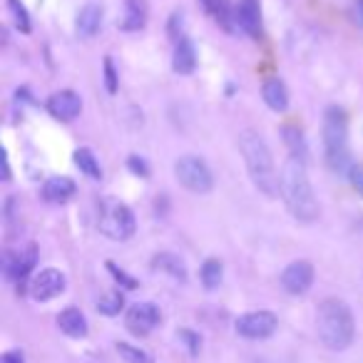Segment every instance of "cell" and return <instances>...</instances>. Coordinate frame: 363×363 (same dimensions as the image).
<instances>
[{
    "label": "cell",
    "mask_w": 363,
    "mask_h": 363,
    "mask_svg": "<svg viewBox=\"0 0 363 363\" xmlns=\"http://www.w3.org/2000/svg\"><path fill=\"white\" fill-rule=\"evenodd\" d=\"M279 189H281V199L286 204V209L291 212V217L296 222L311 224L318 217V202L313 194L311 182L306 174V164L298 157H289L281 167L279 174Z\"/></svg>",
    "instance_id": "6da1fadb"
},
{
    "label": "cell",
    "mask_w": 363,
    "mask_h": 363,
    "mask_svg": "<svg viewBox=\"0 0 363 363\" xmlns=\"http://www.w3.org/2000/svg\"><path fill=\"white\" fill-rule=\"evenodd\" d=\"M239 150H242L247 169L252 174V182L257 184V189L267 194V197H274L279 192V174L264 137L254 130H244L239 135Z\"/></svg>",
    "instance_id": "7a4b0ae2"
},
{
    "label": "cell",
    "mask_w": 363,
    "mask_h": 363,
    "mask_svg": "<svg viewBox=\"0 0 363 363\" xmlns=\"http://www.w3.org/2000/svg\"><path fill=\"white\" fill-rule=\"evenodd\" d=\"M316 331L321 343L326 348H331V351L348 348L353 343V333H356L351 308L341 298H326V301H321L316 313Z\"/></svg>",
    "instance_id": "3957f363"
},
{
    "label": "cell",
    "mask_w": 363,
    "mask_h": 363,
    "mask_svg": "<svg viewBox=\"0 0 363 363\" xmlns=\"http://www.w3.org/2000/svg\"><path fill=\"white\" fill-rule=\"evenodd\" d=\"M323 147H326V162L333 172L346 174L351 172V155H348V125L346 115L338 107H328L323 120Z\"/></svg>",
    "instance_id": "277c9868"
},
{
    "label": "cell",
    "mask_w": 363,
    "mask_h": 363,
    "mask_svg": "<svg viewBox=\"0 0 363 363\" xmlns=\"http://www.w3.org/2000/svg\"><path fill=\"white\" fill-rule=\"evenodd\" d=\"M135 214L127 204L105 202L100 214V232L110 237L112 242H127L135 234Z\"/></svg>",
    "instance_id": "5b68a950"
},
{
    "label": "cell",
    "mask_w": 363,
    "mask_h": 363,
    "mask_svg": "<svg viewBox=\"0 0 363 363\" xmlns=\"http://www.w3.org/2000/svg\"><path fill=\"white\" fill-rule=\"evenodd\" d=\"M174 174H177V179H179L182 187H187L189 192H197V194H207L214 184L209 167L204 164L199 157H192V155L177 160Z\"/></svg>",
    "instance_id": "8992f818"
},
{
    "label": "cell",
    "mask_w": 363,
    "mask_h": 363,
    "mask_svg": "<svg viewBox=\"0 0 363 363\" xmlns=\"http://www.w3.org/2000/svg\"><path fill=\"white\" fill-rule=\"evenodd\" d=\"M277 326H279V321L272 311H249L237 318V333L244 338H252V341L269 338L277 331Z\"/></svg>",
    "instance_id": "52a82bcc"
},
{
    "label": "cell",
    "mask_w": 363,
    "mask_h": 363,
    "mask_svg": "<svg viewBox=\"0 0 363 363\" xmlns=\"http://www.w3.org/2000/svg\"><path fill=\"white\" fill-rule=\"evenodd\" d=\"M160 308L155 306V303H132L130 308H127V316H125V326L130 333H135V336H150L152 331L157 328V323H160Z\"/></svg>",
    "instance_id": "ba28073f"
},
{
    "label": "cell",
    "mask_w": 363,
    "mask_h": 363,
    "mask_svg": "<svg viewBox=\"0 0 363 363\" xmlns=\"http://www.w3.org/2000/svg\"><path fill=\"white\" fill-rule=\"evenodd\" d=\"M65 291V274L57 269H43L30 284V294L35 301H50Z\"/></svg>",
    "instance_id": "9c48e42d"
},
{
    "label": "cell",
    "mask_w": 363,
    "mask_h": 363,
    "mask_svg": "<svg viewBox=\"0 0 363 363\" xmlns=\"http://www.w3.org/2000/svg\"><path fill=\"white\" fill-rule=\"evenodd\" d=\"M313 284V267L308 262H291L281 274V286L294 296H301Z\"/></svg>",
    "instance_id": "30bf717a"
},
{
    "label": "cell",
    "mask_w": 363,
    "mask_h": 363,
    "mask_svg": "<svg viewBox=\"0 0 363 363\" xmlns=\"http://www.w3.org/2000/svg\"><path fill=\"white\" fill-rule=\"evenodd\" d=\"M80 110H82V100H80V95L72 90H60L48 100V112L62 122L75 120V117L80 115Z\"/></svg>",
    "instance_id": "8fae6325"
},
{
    "label": "cell",
    "mask_w": 363,
    "mask_h": 363,
    "mask_svg": "<svg viewBox=\"0 0 363 363\" xmlns=\"http://www.w3.org/2000/svg\"><path fill=\"white\" fill-rule=\"evenodd\" d=\"M35 254H38V249L33 247V244L21 254H6V259H3L6 277L11 279V281H26V277L33 272V267H35Z\"/></svg>",
    "instance_id": "7c38bea8"
},
{
    "label": "cell",
    "mask_w": 363,
    "mask_h": 363,
    "mask_svg": "<svg viewBox=\"0 0 363 363\" xmlns=\"http://www.w3.org/2000/svg\"><path fill=\"white\" fill-rule=\"evenodd\" d=\"M57 326H60V331L70 338H85L87 336V318H85V313L75 306L60 311V316H57Z\"/></svg>",
    "instance_id": "4fadbf2b"
},
{
    "label": "cell",
    "mask_w": 363,
    "mask_h": 363,
    "mask_svg": "<svg viewBox=\"0 0 363 363\" xmlns=\"http://www.w3.org/2000/svg\"><path fill=\"white\" fill-rule=\"evenodd\" d=\"M43 197L55 204L67 202L70 197H75V182L67 179V177H50V179L43 184Z\"/></svg>",
    "instance_id": "5bb4252c"
},
{
    "label": "cell",
    "mask_w": 363,
    "mask_h": 363,
    "mask_svg": "<svg viewBox=\"0 0 363 363\" xmlns=\"http://www.w3.org/2000/svg\"><path fill=\"white\" fill-rule=\"evenodd\" d=\"M194 65H197V52H194V45L189 38H182L174 48V60H172V67H174L179 75H189L194 72Z\"/></svg>",
    "instance_id": "9a60e30c"
},
{
    "label": "cell",
    "mask_w": 363,
    "mask_h": 363,
    "mask_svg": "<svg viewBox=\"0 0 363 363\" xmlns=\"http://www.w3.org/2000/svg\"><path fill=\"white\" fill-rule=\"evenodd\" d=\"M262 97H264V102L277 112H284L289 107V90L279 77H272V80L264 82Z\"/></svg>",
    "instance_id": "2e32d148"
},
{
    "label": "cell",
    "mask_w": 363,
    "mask_h": 363,
    "mask_svg": "<svg viewBox=\"0 0 363 363\" xmlns=\"http://www.w3.org/2000/svg\"><path fill=\"white\" fill-rule=\"evenodd\" d=\"M237 23L242 30H247L249 35H259V28H262V23H259V6L257 0H242L237 8Z\"/></svg>",
    "instance_id": "e0dca14e"
},
{
    "label": "cell",
    "mask_w": 363,
    "mask_h": 363,
    "mask_svg": "<svg viewBox=\"0 0 363 363\" xmlns=\"http://www.w3.org/2000/svg\"><path fill=\"white\" fill-rule=\"evenodd\" d=\"M100 26H102V8L95 6V3L82 8L80 16H77V33L82 38H92L100 30Z\"/></svg>",
    "instance_id": "ac0fdd59"
},
{
    "label": "cell",
    "mask_w": 363,
    "mask_h": 363,
    "mask_svg": "<svg viewBox=\"0 0 363 363\" xmlns=\"http://www.w3.org/2000/svg\"><path fill=\"white\" fill-rule=\"evenodd\" d=\"M125 21H122V28L125 30H140L147 23V3L145 0H127L125 3Z\"/></svg>",
    "instance_id": "d6986e66"
},
{
    "label": "cell",
    "mask_w": 363,
    "mask_h": 363,
    "mask_svg": "<svg viewBox=\"0 0 363 363\" xmlns=\"http://www.w3.org/2000/svg\"><path fill=\"white\" fill-rule=\"evenodd\" d=\"M152 267L160 269V272H167L172 274L174 279H187V269H184V264H182L179 257H174V254H157L155 262H152Z\"/></svg>",
    "instance_id": "ffe728a7"
},
{
    "label": "cell",
    "mask_w": 363,
    "mask_h": 363,
    "mask_svg": "<svg viewBox=\"0 0 363 363\" xmlns=\"http://www.w3.org/2000/svg\"><path fill=\"white\" fill-rule=\"evenodd\" d=\"M75 164L80 167L82 174H87L90 179H100L102 177V169H100V164H97V157L92 155V150H87V147H80V150L75 152Z\"/></svg>",
    "instance_id": "44dd1931"
},
{
    "label": "cell",
    "mask_w": 363,
    "mask_h": 363,
    "mask_svg": "<svg viewBox=\"0 0 363 363\" xmlns=\"http://www.w3.org/2000/svg\"><path fill=\"white\" fill-rule=\"evenodd\" d=\"M202 284L207 289H217L222 284V262L219 259H207L202 267Z\"/></svg>",
    "instance_id": "7402d4cb"
},
{
    "label": "cell",
    "mask_w": 363,
    "mask_h": 363,
    "mask_svg": "<svg viewBox=\"0 0 363 363\" xmlns=\"http://www.w3.org/2000/svg\"><path fill=\"white\" fill-rule=\"evenodd\" d=\"M122 306H125V296H122L120 291L105 294V296L97 301V308H100V313H105V316H115V313H120Z\"/></svg>",
    "instance_id": "603a6c76"
},
{
    "label": "cell",
    "mask_w": 363,
    "mask_h": 363,
    "mask_svg": "<svg viewBox=\"0 0 363 363\" xmlns=\"http://www.w3.org/2000/svg\"><path fill=\"white\" fill-rule=\"evenodd\" d=\"M202 6L207 8V13L212 18H217L219 23H224V26L229 28V6H227V0H202Z\"/></svg>",
    "instance_id": "cb8c5ba5"
},
{
    "label": "cell",
    "mask_w": 363,
    "mask_h": 363,
    "mask_svg": "<svg viewBox=\"0 0 363 363\" xmlns=\"http://www.w3.org/2000/svg\"><path fill=\"white\" fill-rule=\"evenodd\" d=\"M8 11L13 13V21H16V26L21 28L23 33L30 30V18H28V11L21 6V0H8Z\"/></svg>",
    "instance_id": "d4e9b609"
},
{
    "label": "cell",
    "mask_w": 363,
    "mask_h": 363,
    "mask_svg": "<svg viewBox=\"0 0 363 363\" xmlns=\"http://www.w3.org/2000/svg\"><path fill=\"white\" fill-rule=\"evenodd\" d=\"M117 353L125 358L127 363H150V356L140 348L130 346V343H117Z\"/></svg>",
    "instance_id": "484cf974"
},
{
    "label": "cell",
    "mask_w": 363,
    "mask_h": 363,
    "mask_svg": "<svg viewBox=\"0 0 363 363\" xmlns=\"http://www.w3.org/2000/svg\"><path fill=\"white\" fill-rule=\"evenodd\" d=\"M284 135H286V142H289V147H291V157H298V160H303V140H301V135H298L296 130H291V127H286L284 130Z\"/></svg>",
    "instance_id": "4316f807"
},
{
    "label": "cell",
    "mask_w": 363,
    "mask_h": 363,
    "mask_svg": "<svg viewBox=\"0 0 363 363\" xmlns=\"http://www.w3.org/2000/svg\"><path fill=\"white\" fill-rule=\"evenodd\" d=\"M105 85L107 92L117 90V75H115V65H112V57H105Z\"/></svg>",
    "instance_id": "83f0119b"
},
{
    "label": "cell",
    "mask_w": 363,
    "mask_h": 363,
    "mask_svg": "<svg viewBox=\"0 0 363 363\" xmlns=\"http://www.w3.org/2000/svg\"><path fill=\"white\" fill-rule=\"evenodd\" d=\"M348 177H351V184L356 187V192L363 197V164H353L351 172H348Z\"/></svg>",
    "instance_id": "f1b7e54d"
},
{
    "label": "cell",
    "mask_w": 363,
    "mask_h": 363,
    "mask_svg": "<svg viewBox=\"0 0 363 363\" xmlns=\"http://www.w3.org/2000/svg\"><path fill=\"white\" fill-rule=\"evenodd\" d=\"M107 269H110V272L115 274V279H117V281H122L127 289H137V281H135V279H130L125 272H120V269H117L115 264H107Z\"/></svg>",
    "instance_id": "f546056e"
},
{
    "label": "cell",
    "mask_w": 363,
    "mask_h": 363,
    "mask_svg": "<svg viewBox=\"0 0 363 363\" xmlns=\"http://www.w3.org/2000/svg\"><path fill=\"white\" fill-rule=\"evenodd\" d=\"M0 363H26V356H23L21 351H8V353H3Z\"/></svg>",
    "instance_id": "4dcf8cb0"
},
{
    "label": "cell",
    "mask_w": 363,
    "mask_h": 363,
    "mask_svg": "<svg viewBox=\"0 0 363 363\" xmlns=\"http://www.w3.org/2000/svg\"><path fill=\"white\" fill-rule=\"evenodd\" d=\"M130 169H135L137 174H142V177H147L150 174V169H147V164L142 160H137V157H130Z\"/></svg>",
    "instance_id": "1f68e13d"
},
{
    "label": "cell",
    "mask_w": 363,
    "mask_h": 363,
    "mask_svg": "<svg viewBox=\"0 0 363 363\" xmlns=\"http://www.w3.org/2000/svg\"><path fill=\"white\" fill-rule=\"evenodd\" d=\"M356 16H358V21L363 23V0H356Z\"/></svg>",
    "instance_id": "d6a6232c"
}]
</instances>
